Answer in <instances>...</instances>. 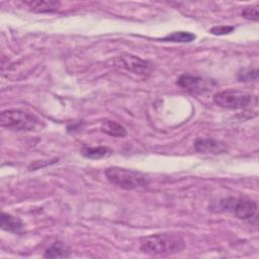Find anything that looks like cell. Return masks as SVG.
Masks as SVG:
<instances>
[{
	"mask_svg": "<svg viewBox=\"0 0 259 259\" xmlns=\"http://www.w3.org/2000/svg\"><path fill=\"white\" fill-rule=\"evenodd\" d=\"M185 248L183 238L174 233L152 234L141 238L140 249L151 256H166L181 252Z\"/></svg>",
	"mask_w": 259,
	"mask_h": 259,
	"instance_id": "obj_1",
	"label": "cell"
},
{
	"mask_svg": "<svg viewBox=\"0 0 259 259\" xmlns=\"http://www.w3.org/2000/svg\"><path fill=\"white\" fill-rule=\"evenodd\" d=\"M104 174L111 184L126 190L146 187L149 184V179L143 173L117 166L108 167Z\"/></svg>",
	"mask_w": 259,
	"mask_h": 259,
	"instance_id": "obj_2",
	"label": "cell"
},
{
	"mask_svg": "<svg viewBox=\"0 0 259 259\" xmlns=\"http://www.w3.org/2000/svg\"><path fill=\"white\" fill-rule=\"evenodd\" d=\"M39 119L32 113L21 109H7L0 114V124L10 131L28 132L34 130Z\"/></svg>",
	"mask_w": 259,
	"mask_h": 259,
	"instance_id": "obj_3",
	"label": "cell"
},
{
	"mask_svg": "<svg viewBox=\"0 0 259 259\" xmlns=\"http://www.w3.org/2000/svg\"><path fill=\"white\" fill-rule=\"evenodd\" d=\"M213 102L226 109H245L256 105L257 97L240 90L229 89L215 93Z\"/></svg>",
	"mask_w": 259,
	"mask_h": 259,
	"instance_id": "obj_4",
	"label": "cell"
},
{
	"mask_svg": "<svg viewBox=\"0 0 259 259\" xmlns=\"http://www.w3.org/2000/svg\"><path fill=\"white\" fill-rule=\"evenodd\" d=\"M221 208L240 220H251L257 212L256 201L247 197H227L220 201Z\"/></svg>",
	"mask_w": 259,
	"mask_h": 259,
	"instance_id": "obj_5",
	"label": "cell"
},
{
	"mask_svg": "<svg viewBox=\"0 0 259 259\" xmlns=\"http://www.w3.org/2000/svg\"><path fill=\"white\" fill-rule=\"evenodd\" d=\"M115 65L135 74L146 75L151 72L152 64L132 54H122L114 59Z\"/></svg>",
	"mask_w": 259,
	"mask_h": 259,
	"instance_id": "obj_6",
	"label": "cell"
},
{
	"mask_svg": "<svg viewBox=\"0 0 259 259\" xmlns=\"http://www.w3.org/2000/svg\"><path fill=\"white\" fill-rule=\"evenodd\" d=\"M193 148L196 152L201 154L219 155L228 151L227 145L219 140L212 138H197L193 142Z\"/></svg>",
	"mask_w": 259,
	"mask_h": 259,
	"instance_id": "obj_7",
	"label": "cell"
},
{
	"mask_svg": "<svg viewBox=\"0 0 259 259\" xmlns=\"http://www.w3.org/2000/svg\"><path fill=\"white\" fill-rule=\"evenodd\" d=\"M177 85L191 93H202L206 90L204 80L201 77L183 74L178 77Z\"/></svg>",
	"mask_w": 259,
	"mask_h": 259,
	"instance_id": "obj_8",
	"label": "cell"
},
{
	"mask_svg": "<svg viewBox=\"0 0 259 259\" xmlns=\"http://www.w3.org/2000/svg\"><path fill=\"white\" fill-rule=\"evenodd\" d=\"M0 227L2 230L14 234H21L24 231V224L20 219L5 212L1 213Z\"/></svg>",
	"mask_w": 259,
	"mask_h": 259,
	"instance_id": "obj_9",
	"label": "cell"
},
{
	"mask_svg": "<svg viewBox=\"0 0 259 259\" xmlns=\"http://www.w3.org/2000/svg\"><path fill=\"white\" fill-rule=\"evenodd\" d=\"M31 11L45 13L57 11L60 7V2L58 1H44V0H28L23 2Z\"/></svg>",
	"mask_w": 259,
	"mask_h": 259,
	"instance_id": "obj_10",
	"label": "cell"
},
{
	"mask_svg": "<svg viewBox=\"0 0 259 259\" xmlns=\"http://www.w3.org/2000/svg\"><path fill=\"white\" fill-rule=\"evenodd\" d=\"M45 258H69L71 257L70 249L62 242L53 243L44 253Z\"/></svg>",
	"mask_w": 259,
	"mask_h": 259,
	"instance_id": "obj_11",
	"label": "cell"
},
{
	"mask_svg": "<svg viewBox=\"0 0 259 259\" xmlns=\"http://www.w3.org/2000/svg\"><path fill=\"white\" fill-rule=\"evenodd\" d=\"M100 130L102 133L116 138H123L126 136V130L120 123L113 120H104L101 122Z\"/></svg>",
	"mask_w": 259,
	"mask_h": 259,
	"instance_id": "obj_12",
	"label": "cell"
},
{
	"mask_svg": "<svg viewBox=\"0 0 259 259\" xmlns=\"http://www.w3.org/2000/svg\"><path fill=\"white\" fill-rule=\"evenodd\" d=\"M81 154L85 158L88 159H101L105 158L111 155L112 151L111 149L105 147V146H99V147H84L81 149Z\"/></svg>",
	"mask_w": 259,
	"mask_h": 259,
	"instance_id": "obj_13",
	"label": "cell"
},
{
	"mask_svg": "<svg viewBox=\"0 0 259 259\" xmlns=\"http://www.w3.org/2000/svg\"><path fill=\"white\" fill-rule=\"evenodd\" d=\"M195 34L189 31H174L162 38L163 41L171 42H190L195 39Z\"/></svg>",
	"mask_w": 259,
	"mask_h": 259,
	"instance_id": "obj_14",
	"label": "cell"
},
{
	"mask_svg": "<svg viewBox=\"0 0 259 259\" xmlns=\"http://www.w3.org/2000/svg\"><path fill=\"white\" fill-rule=\"evenodd\" d=\"M242 17L248 19V20H253L257 21L259 14H258V5H251L245 7L242 12H241Z\"/></svg>",
	"mask_w": 259,
	"mask_h": 259,
	"instance_id": "obj_15",
	"label": "cell"
},
{
	"mask_svg": "<svg viewBox=\"0 0 259 259\" xmlns=\"http://www.w3.org/2000/svg\"><path fill=\"white\" fill-rule=\"evenodd\" d=\"M234 29H235V27L231 26V25H219V26H213L212 28H210L209 32L214 35H225V34L231 33Z\"/></svg>",
	"mask_w": 259,
	"mask_h": 259,
	"instance_id": "obj_16",
	"label": "cell"
}]
</instances>
